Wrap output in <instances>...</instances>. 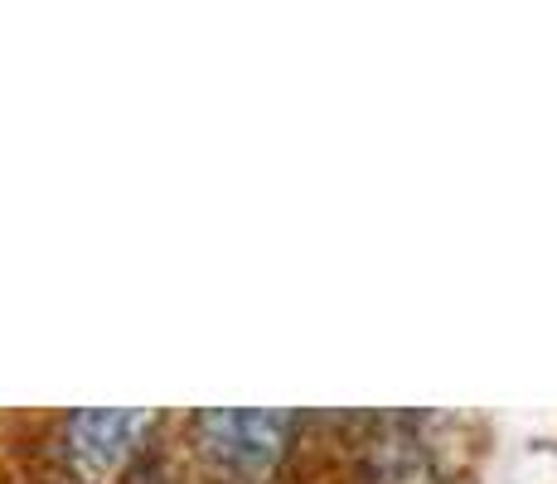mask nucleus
I'll use <instances>...</instances> for the list:
<instances>
[{"instance_id": "f257e3e1", "label": "nucleus", "mask_w": 557, "mask_h": 484, "mask_svg": "<svg viewBox=\"0 0 557 484\" xmlns=\"http://www.w3.org/2000/svg\"><path fill=\"white\" fill-rule=\"evenodd\" d=\"M296 417L219 407L195 417V456L213 484H276L292 450Z\"/></svg>"}, {"instance_id": "f03ea898", "label": "nucleus", "mask_w": 557, "mask_h": 484, "mask_svg": "<svg viewBox=\"0 0 557 484\" xmlns=\"http://www.w3.org/2000/svg\"><path fill=\"white\" fill-rule=\"evenodd\" d=\"M156 432V412H122V407H92L73 412L59 426V456L78 484H112L141 456Z\"/></svg>"}, {"instance_id": "7ed1b4c3", "label": "nucleus", "mask_w": 557, "mask_h": 484, "mask_svg": "<svg viewBox=\"0 0 557 484\" xmlns=\"http://www.w3.org/2000/svg\"><path fill=\"white\" fill-rule=\"evenodd\" d=\"M363 484H442V470L412 426L388 422L363 450Z\"/></svg>"}]
</instances>
